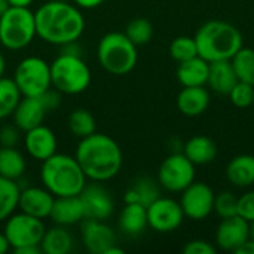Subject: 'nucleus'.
<instances>
[{
  "label": "nucleus",
  "mask_w": 254,
  "mask_h": 254,
  "mask_svg": "<svg viewBox=\"0 0 254 254\" xmlns=\"http://www.w3.org/2000/svg\"><path fill=\"white\" fill-rule=\"evenodd\" d=\"M231 63L237 73L238 80L247 82L254 86V49L243 46L232 58Z\"/></svg>",
  "instance_id": "32"
},
{
  "label": "nucleus",
  "mask_w": 254,
  "mask_h": 254,
  "mask_svg": "<svg viewBox=\"0 0 254 254\" xmlns=\"http://www.w3.org/2000/svg\"><path fill=\"white\" fill-rule=\"evenodd\" d=\"M24 147L30 158L43 162L57 153L58 140L49 127L40 124L24 132Z\"/></svg>",
  "instance_id": "15"
},
{
  "label": "nucleus",
  "mask_w": 254,
  "mask_h": 254,
  "mask_svg": "<svg viewBox=\"0 0 254 254\" xmlns=\"http://www.w3.org/2000/svg\"><path fill=\"white\" fill-rule=\"evenodd\" d=\"M74 158L91 182L106 183L115 179L124 164L121 146L110 135L94 132L80 138Z\"/></svg>",
  "instance_id": "2"
},
{
  "label": "nucleus",
  "mask_w": 254,
  "mask_h": 254,
  "mask_svg": "<svg viewBox=\"0 0 254 254\" xmlns=\"http://www.w3.org/2000/svg\"><path fill=\"white\" fill-rule=\"evenodd\" d=\"M4 71H6V58H4V55L0 52V77L4 76Z\"/></svg>",
  "instance_id": "46"
},
{
  "label": "nucleus",
  "mask_w": 254,
  "mask_h": 254,
  "mask_svg": "<svg viewBox=\"0 0 254 254\" xmlns=\"http://www.w3.org/2000/svg\"><path fill=\"white\" fill-rule=\"evenodd\" d=\"M106 0H73V3L83 10H89V9H95L98 6H101Z\"/></svg>",
  "instance_id": "41"
},
{
  "label": "nucleus",
  "mask_w": 254,
  "mask_h": 254,
  "mask_svg": "<svg viewBox=\"0 0 254 254\" xmlns=\"http://www.w3.org/2000/svg\"><path fill=\"white\" fill-rule=\"evenodd\" d=\"M10 250V244L3 232H0V254H6Z\"/></svg>",
  "instance_id": "44"
},
{
  "label": "nucleus",
  "mask_w": 254,
  "mask_h": 254,
  "mask_svg": "<svg viewBox=\"0 0 254 254\" xmlns=\"http://www.w3.org/2000/svg\"><path fill=\"white\" fill-rule=\"evenodd\" d=\"M159 196V183L150 177H140L127 189L124 201L127 204H141L147 208Z\"/></svg>",
  "instance_id": "25"
},
{
  "label": "nucleus",
  "mask_w": 254,
  "mask_h": 254,
  "mask_svg": "<svg viewBox=\"0 0 254 254\" xmlns=\"http://www.w3.org/2000/svg\"><path fill=\"white\" fill-rule=\"evenodd\" d=\"M16 254H42L40 246H30V247H22L18 250H13Z\"/></svg>",
  "instance_id": "43"
},
{
  "label": "nucleus",
  "mask_w": 254,
  "mask_h": 254,
  "mask_svg": "<svg viewBox=\"0 0 254 254\" xmlns=\"http://www.w3.org/2000/svg\"><path fill=\"white\" fill-rule=\"evenodd\" d=\"M10 6H19V7H30L34 0H7Z\"/></svg>",
  "instance_id": "45"
},
{
  "label": "nucleus",
  "mask_w": 254,
  "mask_h": 254,
  "mask_svg": "<svg viewBox=\"0 0 254 254\" xmlns=\"http://www.w3.org/2000/svg\"><path fill=\"white\" fill-rule=\"evenodd\" d=\"M210 106V92L204 86H183L177 95L179 110L189 118L202 115Z\"/></svg>",
  "instance_id": "20"
},
{
  "label": "nucleus",
  "mask_w": 254,
  "mask_h": 254,
  "mask_svg": "<svg viewBox=\"0 0 254 254\" xmlns=\"http://www.w3.org/2000/svg\"><path fill=\"white\" fill-rule=\"evenodd\" d=\"M68 129L70 132L77 137L79 140L88 137L97 131V121L95 116L86 109H76L68 116Z\"/></svg>",
  "instance_id": "30"
},
{
  "label": "nucleus",
  "mask_w": 254,
  "mask_h": 254,
  "mask_svg": "<svg viewBox=\"0 0 254 254\" xmlns=\"http://www.w3.org/2000/svg\"><path fill=\"white\" fill-rule=\"evenodd\" d=\"M185 254H216V247H213L210 243L204 240H193L189 241L183 247Z\"/></svg>",
  "instance_id": "39"
},
{
  "label": "nucleus",
  "mask_w": 254,
  "mask_h": 254,
  "mask_svg": "<svg viewBox=\"0 0 254 254\" xmlns=\"http://www.w3.org/2000/svg\"><path fill=\"white\" fill-rule=\"evenodd\" d=\"M170 55L177 63H183V61H188V60L196 57L198 55V48H196L195 39L189 37V36L176 37L170 45Z\"/></svg>",
  "instance_id": "34"
},
{
  "label": "nucleus",
  "mask_w": 254,
  "mask_h": 254,
  "mask_svg": "<svg viewBox=\"0 0 254 254\" xmlns=\"http://www.w3.org/2000/svg\"><path fill=\"white\" fill-rule=\"evenodd\" d=\"M238 82L237 73L234 70V65L231 60H219L210 63L208 70V80L207 83L210 88L222 95H229L235 83Z\"/></svg>",
  "instance_id": "21"
},
{
  "label": "nucleus",
  "mask_w": 254,
  "mask_h": 254,
  "mask_svg": "<svg viewBox=\"0 0 254 254\" xmlns=\"http://www.w3.org/2000/svg\"><path fill=\"white\" fill-rule=\"evenodd\" d=\"M97 58L100 65L110 74L124 76L134 70L138 61L137 46L125 33H106L97 46Z\"/></svg>",
  "instance_id": "5"
},
{
  "label": "nucleus",
  "mask_w": 254,
  "mask_h": 254,
  "mask_svg": "<svg viewBox=\"0 0 254 254\" xmlns=\"http://www.w3.org/2000/svg\"><path fill=\"white\" fill-rule=\"evenodd\" d=\"M228 180L237 188H249L254 185V156L238 155L231 159L226 167Z\"/></svg>",
  "instance_id": "27"
},
{
  "label": "nucleus",
  "mask_w": 254,
  "mask_h": 254,
  "mask_svg": "<svg viewBox=\"0 0 254 254\" xmlns=\"http://www.w3.org/2000/svg\"><path fill=\"white\" fill-rule=\"evenodd\" d=\"M250 240V222L241 216L223 219L216 231V244L225 252H235Z\"/></svg>",
  "instance_id": "16"
},
{
  "label": "nucleus",
  "mask_w": 254,
  "mask_h": 254,
  "mask_svg": "<svg viewBox=\"0 0 254 254\" xmlns=\"http://www.w3.org/2000/svg\"><path fill=\"white\" fill-rule=\"evenodd\" d=\"M250 238L254 241V222L250 223Z\"/></svg>",
  "instance_id": "48"
},
{
  "label": "nucleus",
  "mask_w": 254,
  "mask_h": 254,
  "mask_svg": "<svg viewBox=\"0 0 254 254\" xmlns=\"http://www.w3.org/2000/svg\"><path fill=\"white\" fill-rule=\"evenodd\" d=\"M80 199L85 210L86 219L95 220H107L115 210V202L110 192L98 182L86 183L83 190L80 192Z\"/></svg>",
  "instance_id": "13"
},
{
  "label": "nucleus",
  "mask_w": 254,
  "mask_h": 254,
  "mask_svg": "<svg viewBox=\"0 0 254 254\" xmlns=\"http://www.w3.org/2000/svg\"><path fill=\"white\" fill-rule=\"evenodd\" d=\"M193 39L196 42L198 55L208 63L231 60L243 48V34L240 30L219 19L202 24Z\"/></svg>",
  "instance_id": "4"
},
{
  "label": "nucleus",
  "mask_w": 254,
  "mask_h": 254,
  "mask_svg": "<svg viewBox=\"0 0 254 254\" xmlns=\"http://www.w3.org/2000/svg\"><path fill=\"white\" fill-rule=\"evenodd\" d=\"M234 253L237 254H254V241L250 238L249 241H246L241 247H238Z\"/></svg>",
  "instance_id": "42"
},
{
  "label": "nucleus",
  "mask_w": 254,
  "mask_h": 254,
  "mask_svg": "<svg viewBox=\"0 0 254 254\" xmlns=\"http://www.w3.org/2000/svg\"><path fill=\"white\" fill-rule=\"evenodd\" d=\"M253 106H254V97H253Z\"/></svg>",
  "instance_id": "49"
},
{
  "label": "nucleus",
  "mask_w": 254,
  "mask_h": 254,
  "mask_svg": "<svg viewBox=\"0 0 254 254\" xmlns=\"http://www.w3.org/2000/svg\"><path fill=\"white\" fill-rule=\"evenodd\" d=\"M55 196L43 186H28L21 189L18 210L28 216L45 220L51 216Z\"/></svg>",
  "instance_id": "17"
},
{
  "label": "nucleus",
  "mask_w": 254,
  "mask_h": 254,
  "mask_svg": "<svg viewBox=\"0 0 254 254\" xmlns=\"http://www.w3.org/2000/svg\"><path fill=\"white\" fill-rule=\"evenodd\" d=\"M48 113L49 112L46 110L40 97H22L18 106L15 107L12 118H13V124L21 131L25 132L43 124Z\"/></svg>",
  "instance_id": "18"
},
{
  "label": "nucleus",
  "mask_w": 254,
  "mask_h": 254,
  "mask_svg": "<svg viewBox=\"0 0 254 254\" xmlns=\"http://www.w3.org/2000/svg\"><path fill=\"white\" fill-rule=\"evenodd\" d=\"M238 216L247 222H254V190H250L238 198Z\"/></svg>",
  "instance_id": "38"
},
{
  "label": "nucleus",
  "mask_w": 254,
  "mask_h": 254,
  "mask_svg": "<svg viewBox=\"0 0 254 254\" xmlns=\"http://www.w3.org/2000/svg\"><path fill=\"white\" fill-rule=\"evenodd\" d=\"M10 7V4H9V1L7 0H0V16L7 10Z\"/></svg>",
  "instance_id": "47"
},
{
  "label": "nucleus",
  "mask_w": 254,
  "mask_h": 254,
  "mask_svg": "<svg viewBox=\"0 0 254 254\" xmlns=\"http://www.w3.org/2000/svg\"><path fill=\"white\" fill-rule=\"evenodd\" d=\"M40 182L55 198H60L80 195L88 179L74 156L57 152L42 162Z\"/></svg>",
  "instance_id": "3"
},
{
  "label": "nucleus",
  "mask_w": 254,
  "mask_h": 254,
  "mask_svg": "<svg viewBox=\"0 0 254 254\" xmlns=\"http://www.w3.org/2000/svg\"><path fill=\"white\" fill-rule=\"evenodd\" d=\"M185 213L180 202L159 196L147 207V225L161 234L173 232L183 223Z\"/></svg>",
  "instance_id": "12"
},
{
  "label": "nucleus",
  "mask_w": 254,
  "mask_h": 254,
  "mask_svg": "<svg viewBox=\"0 0 254 254\" xmlns=\"http://www.w3.org/2000/svg\"><path fill=\"white\" fill-rule=\"evenodd\" d=\"M183 153L193 165H207L216 159L217 146L207 135H195L186 141Z\"/></svg>",
  "instance_id": "23"
},
{
  "label": "nucleus",
  "mask_w": 254,
  "mask_h": 254,
  "mask_svg": "<svg viewBox=\"0 0 254 254\" xmlns=\"http://www.w3.org/2000/svg\"><path fill=\"white\" fill-rule=\"evenodd\" d=\"M45 231L46 226L42 219L28 216L22 211L13 213L4 222L3 228V234L6 235L12 250L30 246H40Z\"/></svg>",
  "instance_id": "9"
},
{
  "label": "nucleus",
  "mask_w": 254,
  "mask_h": 254,
  "mask_svg": "<svg viewBox=\"0 0 254 254\" xmlns=\"http://www.w3.org/2000/svg\"><path fill=\"white\" fill-rule=\"evenodd\" d=\"M80 240L86 252L92 254H106L116 246L115 231L104 220L85 219L80 222Z\"/></svg>",
  "instance_id": "14"
},
{
  "label": "nucleus",
  "mask_w": 254,
  "mask_h": 254,
  "mask_svg": "<svg viewBox=\"0 0 254 254\" xmlns=\"http://www.w3.org/2000/svg\"><path fill=\"white\" fill-rule=\"evenodd\" d=\"M214 196L216 193L213 189L202 183L193 182L189 185L180 198V205L183 208L185 217L192 220H204L214 211Z\"/></svg>",
  "instance_id": "11"
},
{
  "label": "nucleus",
  "mask_w": 254,
  "mask_h": 254,
  "mask_svg": "<svg viewBox=\"0 0 254 254\" xmlns=\"http://www.w3.org/2000/svg\"><path fill=\"white\" fill-rule=\"evenodd\" d=\"M214 211L222 219L237 216L238 214V198L229 190H225V192L216 195L214 196Z\"/></svg>",
  "instance_id": "35"
},
{
  "label": "nucleus",
  "mask_w": 254,
  "mask_h": 254,
  "mask_svg": "<svg viewBox=\"0 0 254 254\" xmlns=\"http://www.w3.org/2000/svg\"><path fill=\"white\" fill-rule=\"evenodd\" d=\"M36 37V19L30 7L10 6L0 16V45L4 49L22 51Z\"/></svg>",
  "instance_id": "7"
},
{
  "label": "nucleus",
  "mask_w": 254,
  "mask_h": 254,
  "mask_svg": "<svg viewBox=\"0 0 254 254\" xmlns=\"http://www.w3.org/2000/svg\"><path fill=\"white\" fill-rule=\"evenodd\" d=\"M119 229L129 237L140 235L147 225V208L141 204H127L118 219Z\"/></svg>",
  "instance_id": "24"
},
{
  "label": "nucleus",
  "mask_w": 254,
  "mask_h": 254,
  "mask_svg": "<svg viewBox=\"0 0 254 254\" xmlns=\"http://www.w3.org/2000/svg\"><path fill=\"white\" fill-rule=\"evenodd\" d=\"M210 63L199 55L179 63L177 79L182 86H204L208 80Z\"/></svg>",
  "instance_id": "22"
},
{
  "label": "nucleus",
  "mask_w": 254,
  "mask_h": 254,
  "mask_svg": "<svg viewBox=\"0 0 254 254\" xmlns=\"http://www.w3.org/2000/svg\"><path fill=\"white\" fill-rule=\"evenodd\" d=\"M12 79L22 97H40L52 88L51 64L36 55L25 57L16 64Z\"/></svg>",
  "instance_id": "8"
},
{
  "label": "nucleus",
  "mask_w": 254,
  "mask_h": 254,
  "mask_svg": "<svg viewBox=\"0 0 254 254\" xmlns=\"http://www.w3.org/2000/svg\"><path fill=\"white\" fill-rule=\"evenodd\" d=\"M21 140V129L15 124H6L0 127V146L16 147Z\"/></svg>",
  "instance_id": "37"
},
{
  "label": "nucleus",
  "mask_w": 254,
  "mask_h": 254,
  "mask_svg": "<svg viewBox=\"0 0 254 254\" xmlns=\"http://www.w3.org/2000/svg\"><path fill=\"white\" fill-rule=\"evenodd\" d=\"M22 98L12 77H0V121L12 116L15 107Z\"/></svg>",
  "instance_id": "31"
},
{
  "label": "nucleus",
  "mask_w": 254,
  "mask_h": 254,
  "mask_svg": "<svg viewBox=\"0 0 254 254\" xmlns=\"http://www.w3.org/2000/svg\"><path fill=\"white\" fill-rule=\"evenodd\" d=\"M40 98H42V101H43V104H45V107H46L48 112L55 110L61 104V92H58L54 88H51L46 92H43L40 95Z\"/></svg>",
  "instance_id": "40"
},
{
  "label": "nucleus",
  "mask_w": 254,
  "mask_h": 254,
  "mask_svg": "<svg viewBox=\"0 0 254 254\" xmlns=\"http://www.w3.org/2000/svg\"><path fill=\"white\" fill-rule=\"evenodd\" d=\"M195 182V165L185 153H173L164 159L158 171V183L168 192L182 193Z\"/></svg>",
  "instance_id": "10"
},
{
  "label": "nucleus",
  "mask_w": 254,
  "mask_h": 254,
  "mask_svg": "<svg viewBox=\"0 0 254 254\" xmlns=\"http://www.w3.org/2000/svg\"><path fill=\"white\" fill-rule=\"evenodd\" d=\"M27 168V162L24 155L16 147H6L0 146V176L10 179V180H19Z\"/></svg>",
  "instance_id": "28"
},
{
  "label": "nucleus",
  "mask_w": 254,
  "mask_h": 254,
  "mask_svg": "<svg viewBox=\"0 0 254 254\" xmlns=\"http://www.w3.org/2000/svg\"><path fill=\"white\" fill-rule=\"evenodd\" d=\"M37 37L49 45L63 46L77 42L85 31L82 9L65 0H49L34 12Z\"/></svg>",
  "instance_id": "1"
},
{
  "label": "nucleus",
  "mask_w": 254,
  "mask_h": 254,
  "mask_svg": "<svg viewBox=\"0 0 254 254\" xmlns=\"http://www.w3.org/2000/svg\"><path fill=\"white\" fill-rule=\"evenodd\" d=\"M253 85H250L247 82H241V80H238L235 83V86L232 88V91L229 92V98H231L232 104L240 107V109H246V107L253 106Z\"/></svg>",
  "instance_id": "36"
},
{
  "label": "nucleus",
  "mask_w": 254,
  "mask_h": 254,
  "mask_svg": "<svg viewBox=\"0 0 254 254\" xmlns=\"http://www.w3.org/2000/svg\"><path fill=\"white\" fill-rule=\"evenodd\" d=\"M91 70L82 55L60 52L51 63L52 88L65 95H77L85 92L91 85Z\"/></svg>",
  "instance_id": "6"
},
{
  "label": "nucleus",
  "mask_w": 254,
  "mask_h": 254,
  "mask_svg": "<svg viewBox=\"0 0 254 254\" xmlns=\"http://www.w3.org/2000/svg\"><path fill=\"white\" fill-rule=\"evenodd\" d=\"M125 34L135 46H141L152 40L153 27H152L150 21H147L146 18H135L128 22V25L125 28Z\"/></svg>",
  "instance_id": "33"
},
{
  "label": "nucleus",
  "mask_w": 254,
  "mask_h": 254,
  "mask_svg": "<svg viewBox=\"0 0 254 254\" xmlns=\"http://www.w3.org/2000/svg\"><path fill=\"white\" fill-rule=\"evenodd\" d=\"M49 219L55 225H61L65 228L77 225L82 220H85L86 217H85V210L80 196L77 195V196L55 198Z\"/></svg>",
  "instance_id": "19"
},
{
  "label": "nucleus",
  "mask_w": 254,
  "mask_h": 254,
  "mask_svg": "<svg viewBox=\"0 0 254 254\" xmlns=\"http://www.w3.org/2000/svg\"><path fill=\"white\" fill-rule=\"evenodd\" d=\"M73 235L65 226L55 225L45 231L40 250L45 254H68L73 249Z\"/></svg>",
  "instance_id": "26"
},
{
  "label": "nucleus",
  "mask_w": 254,
  "mask_h": 254,
  "mask_svg": "<svg viewBox=\"0 0 254 254\" xmlns=\"http://www.w3.org/2000/svg\"><path fill=\"white\" fill-rule=\"evenodd\" d=\"M21 188L16 180L0 176V223H4L16 210Z\"/></svg>",
  "instance_id": "29"
}]
</instances>
